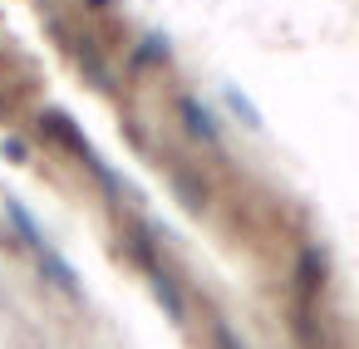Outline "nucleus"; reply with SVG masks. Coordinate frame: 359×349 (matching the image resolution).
<instances>
[{
	"instance_id": "1",
	"label": "nucleus",
	"mask_w": 359,
	"mask_h": 349,
	"mask_svg": "<svg viewBox=\"0 0 359 349\" xmlns=\"http://www.w3.org/2000/svg\"><path fill=\"white\" fill-rule=\"evenodd\" d=\"M35 128H40L45 138H55V143H65V148H69V153H74L79 163H89V167H94V172H99V177H104L109 187H114V192H128V187H118V177H114V172H109V167L99 163V153H94V143H89V138H84V133H79V128H74V123H69V118L60 114V109H40V114H35Z\"/></svg>"
},
{
	"instance_id": "2",
	"label": "nucleus",
	"mask_w": 359,
	"mask_h": 349,
	"mask_svg": "<svg viewBox=\"0 0 359 349\" xmlns=\"http://www.w3.org/2000/svg\"><path fill=\"white\" fill-rule=\"evenodd\" d=\"M133 251H138V261L148 266V280H153V290L163 295V310H168L172 320H182L187 310H182V295H177V285H172V275H168V266H163V261H158V256H153V251H148L143 241H138Z\"/></svg>"
},
{
	"instance_id": "3",
	"label": "nucleus",
	"mask_w": 359,
	"mask_h": 349,
	"mask_svg": "<svg viewBox=\"0 0 359 349\" xmlns=\"http://www.w3.org/2000/svg\"><path fill=\"white\" fill-rule=\"evenodd\" d=\"M177 109H182V123H187V133L192 138H202L207 148H217L222 138H217V123H212V114L197 104V99H177Z\"/></svg>"
},
{
	"instance_id": "4",
	"label": "nucleus",
	"mask_w": 359,
	"mask_h": 349,
	"mask_svg": "<svg viewBox=\"0 0 359 349\" xmlns=\"http://www.w3.org/2000/svg\"><path fill=\"white\" fill-rule=\"evenodd\" d=\"M40 271H45V275H50V280H55V285H60L65 295H84L79 275L69 271V261H65V256H60L55 246H45V251H40Z\"/></svg>"
},
{
	"instance_id": "5",
	"label": "nucleus",
	"mask_w": 359,
	"mask_h": 349,
	"mask_svg": "<svg viewBox=\"0 0 359 349\" xmlns=\"http://www.w3.org/2000/svg\"><path fill=\"white\" fill-rule=\"evenodd\" d=\"M320 285H325V256H320L315 246H305V251H300V295L310 300Z\"/></svg>"
},
{
	"instance_id": "6",
	"label": "nucleus",
	"mask_w": 359,
	"mask_h": 349,
	"mask_svg": "<svg viewBox=\"0 0 359 349\" xmlns=\"http://www.w3.org/2000/svg\"><path fill=\"white\" fill-rule=\"evenodd\" d=\"M6 212L15 217V226H20V236H25V241H30L35 251H45V246H50V241H45V231H40V221H35V217H30V212H25V207H20L15 197L6 202Z\"/></svg>"
},
{
	"instance_id": "7",
	"label": "nucleus",
	"mask_w": 359,
	"mask_h": 349,
	"mask_svg": "<svg viewBox=\"0 0 359 349\" xmlns=\"http://www.w3.org/2000/svg\"><path fill=\"white\" fill-rule=\"evenodd\" d=\"M163 60H168V40H163V35H148V40L138 45V55H133L138 69H143V64H163Z\"/></svg>"
},
{
	"instance_id": "8",
	"label": "nucleus",
	"mask_w": 359,
	"mask_h": 349,
	"mask_svg": "<svg viewBox=\"0 0 359 349\" xmlns=\"http://www.w3.org/2000/svg\"><path fill=\"white\" fill-rule=\"evenodd\" d=\"M212 334H217V349H246V344H241V339H236V334H231V329H226L222 320L212 324Z\"/></svg>"
},
{
	"instance_id": "9",
	"label": "nucleus",
	"mask_w": 359,
	"mask_h": 349,
	"mask_svg": "<svg viewBox=\"0 0 359 349\" xmlns=\"http://www.w3.org/2000/svg\"><path fill=\"white\" fill-rule=\"evenodd\" d=\"M6 158H11V163H30V153H25L20 138H6Z\"/></svg>"
},
{
	"instance_id": "10",
	"label": "nucleus",
	"mask_w": 359,
	"mask_h": 349,
	"mask_svg": "<svg viewBox=\"0 0 359 349\" xmlns=\"http://www.w3.org/2000/svg\"><path fill=\"white\" fill-rule=\"evenodd\" d=\"M89 6H94V11H109V6H114V0H89Z\"/></svg>"
}]
</instances>
